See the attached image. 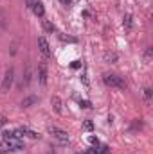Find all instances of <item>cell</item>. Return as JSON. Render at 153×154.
Returning <instances> with one entry per match:
<instances>
[{
    "label": "cell",
    "mask_w": 153,
    "mask_h": 154,
    "mask_svg": "<svg viewBox=\"0 0 153 154\" xmlns=\"http://www.w3.org/2000/svg\"><path fill=\"white\" fill-rule=\"evenodd\" d=\"M103 81H105V84H108V86H112V88L126 90V82H124V79L119 77V75H115V74H105V75H103Z\"/></svg>",
    "instance_id": "1"
},
{
    "label": "cell",
    "mask_w": 153,
    "mask_h": 154,
    "mask_svg": "<svg viewBox=\"0 0 153 154\" xmlns=\"http://www.w3.org/2000/svg\"><path fill=\"white\" fill-rule=\"evenodd\" d=\"M49 133L52 134V138L58 140L60 145H69V134H67V131H63V129H60V127H50Z\"/></svg>",
    "instance_id": "2"
},
{
    "label": "cell",
    "mask_w": 153,
    "mask_h": 154,
    "mask_svg": "<svg viewBox=\"0 0 153 154\" xmlns=\"http://www.w3.org/2000/svg\"><path fill=\"white\" fill-rule=\"evenodd\" d=\"M13 81H15V68H13V66H9V68L5 70L4 81H2V91H4V93H7V91L11 90V86H13Z\"/></svg>",
    "instance_id": "3"
},
{
    "label": "cell",
    "mask_w": 153,
    "mask_h": 154,
    "mask_svg": "<svg viewBox=\"0 0 153 154\" xmlns=\"http://www.w3.org/2000/svg\"><path fill=\"white\" fill-rule=\"evenodd\" d=\"M38 47H40V52H41L45 57L50 56V45H49V41L43 38V36H40L38 38Z\"/></svg>",
    "instance_id": "4"
},
{
    "label": "cell",
    "mask_w": 153,
    "mask_h": 154,
    "mask_svg": "<svg viewBox=\"0 0 153 154\" xmlns=\"http://www.w3.org/2000/svg\"><path fill=\"white\" fill-rule=\"evenodd\" d=\"M47 66H45V63H40L38 65V79H40V84L41 86H45L47 84Z\"/></svg>",
    "instance_id": "5"
},
{
    "label": "cell",
    "mask_w": 153,
    "mask_h": 154,
    "mask_svg": "<svg viewBox=\"0 0 153 154\" xmlns=\"http://www.w3.org/2000/svg\"><path fill=\"white\" fill-rule=\"evenodd\" d=\"M50 104H52V108H54V111H56L58 115H63V102H61V99H60L58 95H54V97L50 99Z\"/></svg>",
    "instance_id": "6"
},
{
    "label": "cell",
    "mask_w": 153,
    "mask_h": 154,
    "mask_svg": "<svg viewBox=\"0 0 153 154\" xmlns=\"http://www.w3.org/2000/svg\"><path fill=\"white\" fill-rule=\"evenodd\" d=\"M31 9H33V13H34V14H36L38 18H41V16L45 14V9H43V4H41L40 0H36V2L33 4V7H31Z\"/></svg>",
    "instance_id": "7"
},
{
    "label": "cell",
    "mask_w": 153,
    "mask_h": 154,
    "mask_svg": "<svg viewBox=\"0 0 153 154\" xmlns=\"http://www.w3.org/2000/svg\"><path fill=\"white\" fill-rule=\"evenodd\" d=\"M132 25H133V18H132V14H126V16L122 18V27H124V31L130 32V31H132Z\"/></svg>",
    "instance_id": "8"
},
{
    "label": "cell",
    "mask_w": 153,
    "mask_h": 154,
    "mask_svg": "<svg viewBox=\"0 0 153 154\" xmlns=\"http://www.w3.org/2000/svg\"><path fill=\"white\" fill-rule=\"evenodd\" d=\"M20 133H22V136H29V138H33V140L40 138L38 133H34V131H31V129H27V127H20Z\"/></svg>",
    "instance_id": "9"
},
{
    "label": "cell",
    "mask_w": 153,
    "mask_h": 154,
    "mask_svg": "<svg viewBox=\"0 0 153 154\" xmlns=\"http://www.w3.org/2000/svg\"><path fill=\"white\" fill-rule=\"evenodd\" d=\"M38 102V99L34 97V95H31V97H25L24 100H22V108H31L33 104H36Z\"/></svg>",
    "instance_id": "10"
},
{
    "label": "cell",
    "mask_w": 153,
    "mask_h": 154,
    "mask_svg": "<svg viewBox=\"0 0 153 154\" xmlns=\"http://www.w3.org/2000/svg\"><path fill=\"white\" fill-rule=\"evenodd\" d=\"M13 151V147L7 143V142H4L2 145H0V154H7V152H11Z\"/></svg>",
    "instance_id": "11"
},
{
    "label": "cell",
    "mask_w": 153,
    "mask_h": 154,
    "mask_svg": "<svg viewBox=\"0 0 153 154\" xmlns=\"http://www.w3.org/2000/svg\"><path fill=\"white\" fill-rule=\"evenodd\" d=\"M88 143H92V145L96 147V145H99V140H97L96 136H88Z\"/></svg>",
    "instance_id": "12"
},
{
    "label": "cell",
    "mask_w": 153,
    "mask_h": 154,
    "mask_svg": "<svg viewBox=\"0 0 153 154\" xmlns=\"http://www.w3.org/2000/svg\"><path fill=\"white\" fill-rule=\"evenodd\" d=\"M144 99H146V100L151 99V88H146V90H144Z\"/></svg>",
    "instance_id": "13"
},
{
    "label": "cell",
    "mask_w": 153,
    "mask_h": 154,
    "mask_svg": "<svg viewBox=\"0 0 153 154\" xmlns=\"http://www.w3.org/2000/svg\"><path fill=\"white\" fill-rule=\"evenodd\" d=\"M45 29H47L49 32H54V31H56V29H54V25H52V23H49V22H45Z\"/></svg>",
    "instance_id": "14"
},
{
    "label": "cell",
    "mask_w": 153,
    "mask_h": 154,
    "mask_svg": "<svg viewBox=\"0 0 153 154\" xmlns=\"http://www.w3.org/2000/svg\"><path fill=\"white\" fill-rule=\"evenodd\" d=\"M83 127H85L86 131H92V127H94V125H92V122H90V120H86V122L83 124Z\"/></svg>",
    "instance_id": "15"
},
{
    "label": "cell",
    "mask_w": 153,
    "mask_h": 154,
    "mask_svg": "<svg viewBox=\"0 0 153 154\" xmlns=\"http://www.w3.org/2000/svg\"><path fill=\"white\" fill-rule=\"evenodd\" d=\"M79 104H81L83 108H92V104H90L88 100H79Z\"/></svg>",
    "instance_id": "16"
},
{
    "label": "cell",
    "mask_w": 153,
    "mask_h": 154,
    "mask_svg": "<svg viewBox=\"0 0 153 154\" xmlns=\"http://www.w3.org/2000/svg\"><path fill=\"white\" fill-rule=\"evenodd\" d=\"M105 57H106L108 61H115V59H117V57H115V54H106Z\"/></svg>",
    "instance_id": "17"
},
{
    "label": "cell",
    "mask_w": 153,
    "mask_h": 154,
    "mask_svg": "<svg viewBox=\"0 0 153 154\" xmlns=\"http://www.w3.org/2000/svg\"><path fill=\"white\" fill-rule=\"evenodd\" d=\"M77 154H97V149L94 147V149H90V151H86V152H77Z\"/></svg>",
    "instance_id": "18"
},
{
    "label": "cell",
    "mask_w": 153,
    "mask_h": 154,
    "mask_svg": "<svg viewBox=\"0 0 153 154\" xmlns=\"http://www.w3.org/2000/svg\"><path fill=\"white\" fill-rule=\"evenodd\" d=\"M150 57H151V48L148 47V48H146V59H150Z\"/></svg>",
    "instance_id": "19"
},
{
    "label": "cell",
    "mask_w": 153,
    "mask_h": 154,
    "mask_svg": "<svg viewBox=\"0 0 153 154\" xmlns=\"http://www.w3.org/2000/svg\"><path fill=\"white\" fill-rule=\"evenodd\" d=\"M5 122H7V118H5V116H4V115H0V125H4Z\"/></svg>",
    "instance_id": "20"
},
{
    "label": "cell",
    "mask_w": 153,
    "mask_h": 154,
    "mask_svg": "<svg viewBox=\"0 0 153 154\" xmlns=\"http://www.w3.org/2000/svg\"><path fill=\"white\" fill-rule=\"evenodd\" d=\"M70 66H72V68H79V66H81V63H79V61H74Z\"/></svg>",
    "instance_id": "21"
},
{
    "label": "cell",
    "mask_w": 153,
    "mask_h": 154,
    "mask_svg": "<svg viewBox=\"0 0 153 154\" xmlns=\"http://www.w3.org/2000/svg\"><path fill=\"white\" fill-rule=\"evenodd\" d=\"M61 2H63V4H69V2H70V0H61Z\"/></svg>",
    "instance_id": "22"
},
{
    "label": "cell",
    "mask_w": 153,
    "mask_h": 154,
    "mask_svg": "<svg viewBox=\"0 0 153 154\" xmlns=\"http://www.w3.org/2000/svg\"><path fill=\"white\" fill-rule=\"evenodd\" d=\"M49 154H54V152H52V151H50V152H49Z\"/></svg>",
    "instance_id": "23"
}]
</instances>
